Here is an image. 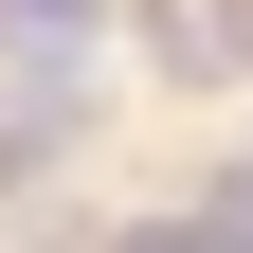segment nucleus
I'll return each mask as SVG.
<instances>
[{
	"label": "nucleus",
	"instance_id": "obj_1",
	"mask_svg": "<svg viewBox=\"0 0 253 253\" xmlns=\"http://www.w3.org/2000/svg\"><path fill=\"white\" fill-rule=\"evenodd\" d=\"M145 54H163L181 90H217V73H253V0H145Z\"/></svg>",
	"mask_w": 253,
	"mask_h": 253
},
{
	"label": "nucleus",
	"instance_id": "obj_2",
	"mask_svg": "<svg viewBox=\"0 0 253 253\" xmlns=\"http://www.w3.org/2000/svg\"><path fill=\"white\" fill-rule=\"evenodd\" d=\"M90 18H109V0H0V90H54Z\"/></svg>",
	"mask_w": 253,
	"mask_h": 253
},
{
	"label": "nucleus",
	"instance_id": "obj_3",
	"mask_svg": "<svg viewBox=\"0 0 253 253\" xmlns=\"http://www.w3.org/2000/svg\"><path fill=\"white\" fill-rule=\"evenodd\" d=\"M199 253H253V163H217V199H199Z\"/></svg>",
	"mask_w": 253,
	"mask_h": 253
}]
</instances>
